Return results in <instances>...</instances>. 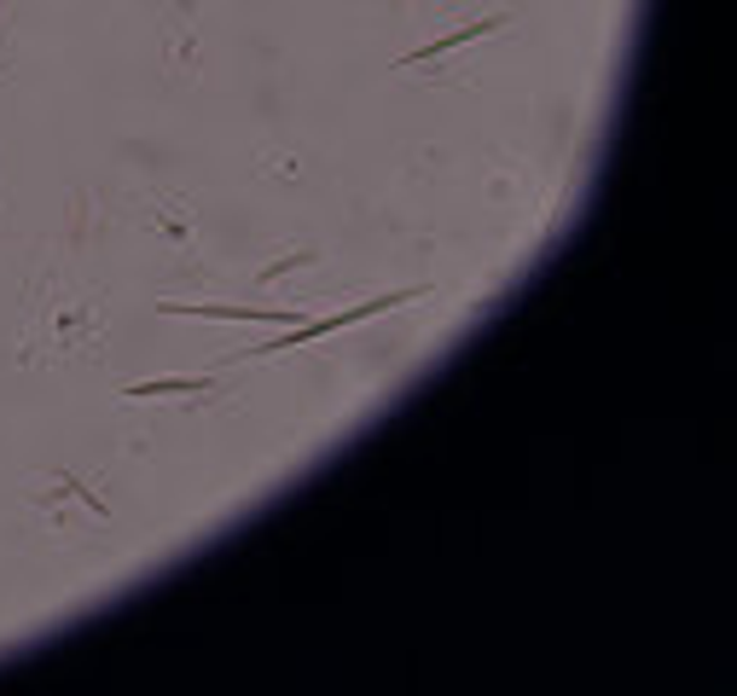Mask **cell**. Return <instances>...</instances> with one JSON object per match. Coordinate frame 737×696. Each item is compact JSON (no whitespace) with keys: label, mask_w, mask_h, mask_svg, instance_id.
<instances>
[{"label":"cell","mask_w":737,"mask_h":696,"mask_svg":"<svg viewBox=\"0 0 737 696\" xmlns=\"http://www.w3.org/2000/svg\"><path fill=\"white\" fill-rule=\"evenodd\" d=\"M163 314L175 319H262V326H291V319H303L296 308H221V302H157Z\"/></svg>","instance_id":"2"},{"label":"cell","mask_w":737,"mask_h":696,"mask_svg":"<svg viewBox=\"0 0 737 696\" xmlns=\"http://www.w3.org/2000/svg\"><path fill=\"white\" fill-rule=\"evenodd\" d=\"M209 378H157V383H128V401H152V395H204Z\"/></svg>","instance_id":"4"},{"label":"cell","mask_w":737,"mask_h":696,"mask_svg":"<svg viewBox=\"0 0 737 696\" xmlns=\"http://www.w3.org/2000/svg\"><path fill=\"white\" fill-rule=\"evenodd\" d=\"M499 24H506V18H482V24H471V29H454V36H442V41H430V47H418V53H407L401 64H424V59H442V53H454V47L476 41V36H494Z\"/></svg>","instance_id":"3"},{"label":"cell","mask_w":737,"mask_h":696,"mask_svg":"<svg viewBox=\"0 0 737 696\" xmlns=\"http://www.w3.org/2000/svg\"><path fill=\"white\" fill-rule=\"evenodd\" d=\"M401 302H418V291H395V296L360 302V308L326 314V319H296L291 331L267 337V343H256V349H244V354H284V349H303V343H320V337H331V331H348V326H360V319H372V314H390V308H401Z\"/></svg>","instance_id":"1"}]
</instances>
